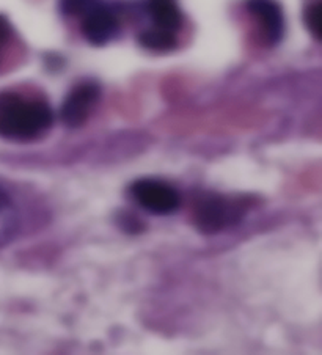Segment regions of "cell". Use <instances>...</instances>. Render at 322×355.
<instances>
[{"mask_svg":"<svg viewBox=\"0 0 322 355\" xmlns=\"http://www.w3.org/2000/svg\"><path fill=\"white\" fill-rule=\"evenodd\" d=\"M53 112L46 101L27 94L0 92V137L10 141H32L49 131Z\"/></svg>","mask_w":322,"mask_h":355,"instance_id":"obj_1","label":"cell"},{"mask_svg":"<svg viewBox=\"0 0 322 355\" xmlns=\"http://www.w3.org/2000/svg\"><path fill=\"white\" fill-rule=\"evenodd\" d=\"M244 209L239 205L225 197L205 193L195 200L192 218L195 227L205 234H216L231 227L242 216Z\"/></svg>","mask_w":322,"mask_h":355,"instance_id":"obj_2","label":"cell"},{"mask_svg":"<svg viewBox=\"0 0 322 355\" xmlns=\"http://www.w3.org/2000/svg\"><path fill=\"white\" fill-rule=\"evenodd\" d=\"M79 17L83 38L93 46L109 44L120 33V17L117 10L104 0H93Z\"/></svg>","mask_w":322,"mask_h":355,"instance_id":"obj_3","label":"cell"},{"mask_svg":"<svg viewBox=\"0 0 322 355\" xmlns=\"http://www.w3.org/2000/svg\"><path fill=\"white\" fill-rule=\"evenodd\" d=\"M130 197L151 214L169 216L180 208L181 197L173 186L159 180H139L129 189Z\"/></svg>","mask_w":322,"mask_h":355,"instance_id":"obj_4","label":"cell"},{"mask_svg":"<svg viewBox=\"0 0 322 355\" xmlns=\"http://www.w3.org/2000/svg\"><path fill=\"white\" fill-rule=\"evenodd\" d=\"M101 98V88L94 82L77 84L65 98L60 118L68 128H79L92 115L94 105Z\"/></svg>","mask_w":322,"mask_h":355,"instance_id":"obj_5","label":"cell"},{"mask_svg":"<svg viewBox=\"0 0 322 355\" xmlns=\"http://www.w3.org/2000/svg\"><path fill=\"white\" fill-rule=\"evenodd\" d=\"M246 8L260 26L267 44L276 46L285 35V15L277 0H246Z\"/></svg>","mask_w":322,"mask_h":355,"instance_id":"obj_6","label":"cell"},{"mask_svg":"<svg viewBox=\"0 0 322 355\" xmlns=\"http://www.w3.org/2000/svg\"><path fill=\"white\" fill-rule=\"evenodd\" d=\"M140 11L150 21L146 28L175 35L183 28L184 16L178 0H142Z\"/></svg>","mask_w":322,"mask_h":355,"instance_id":"obj_7","label":"cell"},{"mask_svg":"<svg viewBox=\"0 0 322 355\" xmlns=\"http://www.w3.org/2000/svg\"><path fill=\"white\" fill-rule=\"evenodd\" d=\"M17 232V212L15 205L0 189V247L7 245Z\"/></svg>","mask_w":322,"mask_h":355,"instance_id":"obj_8","label":"cell"},{"mask_svg":"<svg viewBox=\"0 0 322 355\" xmlns=\"http://www.w3.org/2000/svg\"><path fill=\"white\" fill-rule=\"evenodd\" d=\"M139 43L148 51L164 54V52H170L175 49L178 46V37L154 31V28H143L139 33Z\"/></svg>","mask_w":322,"mask_h":355,"instance_id":"obj_9","label":"cell"},{"mask_svg":"<svg viewBox=\"0 0 322 355\" xmlns=\"http://www.w3.org/2000/svg\"><path fill=\"white\" fill-rule=\"evenodd\" d=\"M303 21H305L308 32L316 40H321V0H313L307 5L303 11Z\"/></svg>","mask_w":322,"mask_h":355,"instance_id":"obj_10","label":"cell"},{"mask_svg":"<svg viewBox=\"0 0 322 355\" xmlns=\"http://www.w3.org/2000/svg\"><path fill=\"white\" fill-rule=\"evenodd\" d=\"M92 2L93 0H58L62 13L67 16H80Z\"/></svg>","mask_w":322,"mask_h":355,"instance_id":"obj_11","label":"cell"},{"mask_svg":"<svg viewBox=\"0 0 322 355\" xmlns=\"http://www.w3.org/2000/svg\"><path fill=\"white\" fill-rule=\"evenodd\" d=\"M11 35H13V28H11L10 21L3 15H0V62H2L5 47H7Z\"/></svg>","mask_w":322,"mask_h":355,"instance_id":"obj_12","label":"cell"}]
</instances>
